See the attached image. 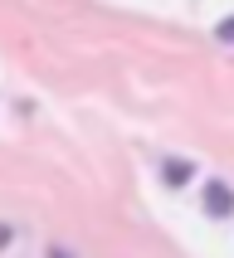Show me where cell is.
I'll return each mask as SVG.
<instances>
[{
    "instance_id": "obj_1",
    "label": "cell",
    "mask_w": 234,
    "mask_h": 258,
    "mask_svg": "<svg viewBox=\"0 0 234 258\" xmlns=\"http://www.w3.org/2000/svg\"><path fill=\"white\" fill-rule=\"evenodd\" d=\"M200 200H205V215H215V219H229L234 215V190L224 185V180H205Z\"/></svg>"
},
{
    "instance_id": "obj_2",
    "label": "cell",
    "mask_w": 234,
    "mask_h": 258,
    "mask_svg": "<svg viewBox=\"0 0 234 258\" xmlns=\"http://www.w3.org/2000/svg\"><path fill=\"white\" fill-rule=\"evenodd\" d=\"M161 175H166V185H186V180H190V166H186V161H166Z\"/></svg>"
},
{
    "instance_id": "obj_3",
    "label": "cell",
    "mask_w": 234,
    "mask_h": 258,
    "mask_svg": "<svg viewBox=\"0 0 234 258\" xmlns=\"http://www.w3.org/2000/svg\"><path fill=\"white\" fill-rule=\"evenodd\" d=\"M215 34H219L224 44H234V20H219V29H215Z\"/></svg>"
},
{
    "instance_id": "obj_4",
    "label": "cell",
    "mask_w": 234,
    "mask_h": 258,
    "mask_svg": "<svg viewBox=\"0 0 234 258\" xmlns=\"http://www.w3.org/2000/svg\"><path fill=\"white\" fill-rule=\"evenodd\" d=\"M10 239H15V229H10V224H0V248L10 244Z\"/></svg>"
},
{
    "instance_id": "obj_5",
    "label": "cell",
    "mask_w": 234,
    "mask_h": 258,
    "mask_svg": "<svg viewBox=\"0 0 234 258\" xmlns=\"http://www.w3.org/2000/svg\"><path fill=\"white\" fill-rule=\"evenodd\" d=\"M49 258H73V253H64V248H49Z\"/></svg>"
}]
</instances>
